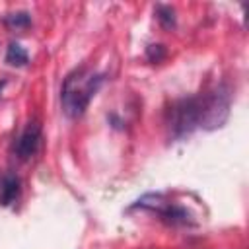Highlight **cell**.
Returning <instances> with one entry per match:
<instances>
[{
	"mask_svg": "<svg viewBox=\"0 0 249 249\" xmlns=\"http://www.w3.org/2000/svg\"><path fill=\"white\" fill-rule=\"evenodd\" d=\"M156 18H158L161 27H165V29H173L175 27V10L171 6L158 4L156 6Z\"/></svg>",
	"mask_w": 249,
	"mask_h": 249,
	"instance_id": "cell-8",
	"label": "cell"
},
{
	"mask_svg": "<svg viewBox=\"0 0 249 249\" xmlns=\"http://www.w3.org/2000/svg\"><path fill=\"white\" fill-rule=\"evenodd\" d=\"M4 86H6V82L2 80V82H0V93H2V89H4Z\"/></svg>",
	"mask_w": 249,
	"mask_h": 249,
	"instance_id": "cell-10",
	"label": "cell"
},
{
	"mask_svg": "<svg viewBox=\"0 0 249 249\" xmlns=\"http://www.w3.org/2000/svg\"><path fill=\"white\" fill-rule=\"evenodd\" d=\"M165 56H167V51H165V47L160 45V43H158V45H150V47L146 49V58H148L150 62H154V64H156V62H161Z\"/></svg>",
	"mask_w": 249,
	"mask_h": 249,
	"instance_id": "cell-9",
	"label": "cell"
},
{
	"mask_svg": "<svg viewBox=\"0 0 249 249\" xmlns=\"http://www.w3.org/2000/svg\"><path fill=\"white\" fill-rule=\"evenodd\" d=\"M196 105H198V128H206V130L220 128L230 117L231 89L226 84H218L214 89L198 93Z\"/></svg>",
	"mask_w": 249,
	"mask_h": 249,
	"instance_id": "cell-2",
	"label": "cell"
},
{
	"mask_svg": "<svg viewBox=\"0 0 249 249\" xmlns=\"http://www.w3.org/2000/svg\"><path fill=\"white\" fill-rule=\"evenodd\" d=\"M21 191L19 177L16 173H4L0 177V204L2 206H12Z\"/></svg>",
	"mask_w": 249,
	"mask_h": 249,
	"instance_id": "cell-5",
	"label": "cell"
},
{
	"mask_svg": "<svg viewBox=\"0 0 249 249\" xmlns=\"http://www.w3.org/2000/svg\"><path fill=\"white\" fill-rule=\"evenodd\" d=\"M167 126L173 138H185L198 128L196 95L177 99L167 111Z\"/></svg>",
	"mask_w": 249,
	"mask_h": 249,
	"instance_id": "cell-3",
	"label": "cell"
},
{
	"mask_svg": "<svg viewBox=\"0 0 249 249\" xmlns=\"http://www.w3.org/2000/svg\"><path fill=\"white\" fill-rule=\"evenodd\" d=\"M29 60L27 51L19 45V43H10L6 49V62L10 66H25Z\"/></svg>",
	"mask_w": 249,
	"mask_h": 249,
	"instance_id": "cell-6",
	"label": "cell"
},
{
	"mask_svg": "<svg viewBox=\"0 0 249 249\" xmlns=\"http://www.w3.org/2000/svg\"><path fill=\"white\" fill-rule=\"evenodd\" d=\"M4 23L14 31H21V29H27L31 25V16L27 12H12L6 16Z\"/></svg>",
	"mask_w": 249,
	"mask_h": 249,
	"instance_id": "cell-7",
	"label": "cell"
},
{
	"mask_svg": "<svg viewBox=\"0 0 249 249\" xmlns=\"http://www.w3.org/2000/svg\"><path fill=\"white\" fill-rule=\"evenodd\" d=\"M39 144H41V126L37 123H29L23 128V132L18 136L14 152L21 161H25V160H31L37 154Z\"/></svg>",
	"mask_w": 249,
	"mask_h": 249,
	"instance_id": "cell-4",
	"label": "cell"
},
{
	"mask_svg": "<svg viewBox=\"0 0 249 249\" xmlns=\"http://www.w3.org/2000/svg\"><path fill=\"white\" fill-rule=\"evenodd\" d=\"M103 84V74H97L86 66L72 70L60 88V103L62 111L70 119H78L86 113L89 101L99 91Z\"/></svg>",
	"mask_w": 249,
	"mask_h": 249,
	"instance_id": "cell-1",
	"label": "cell"
}]
</instances>
